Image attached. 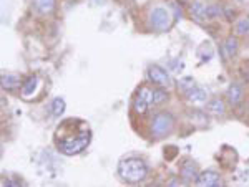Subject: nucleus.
<instances>
[{
  "instance_id": "nucleus-17",
  "label": "nucleus",
  "mask_w": 249,
  "mask_h": 187,
  "mask_svg": "<svg viewBox=\"0 0 249 187\" xmlns=\"http://www.w3.org/2000/svg\"><path fill=\"white\" fill-rule=\"evenodd\" d=\"M236 33L241 37H248L249 35V17H243L236 22Z\"/></svg>"
},
{
  "instance_id": "nucleus-2",
  "label": "nucleus",
  "mask_w": 249,
  "mask_h": 187,
  "mask_svg": "<svg viewBox=\"0 0 249 187\" xmlns=\"http://www.w3.org/2000/svg\"><path fill=\"white\" fill-rule=\"evenodd\" d=\"M118 174L123 181L136 184V182L144 181V177L148 176V166L142 157L122 159L118 164Z\"/></svg>"
},
{
  "instance_id": "nucleus-15",
  "label": "nucleus",
  "mask_w": 249,
  "mask_h": 187,
  "mask_svg": "<svg viewBox=\"0 0 249 187\" xmlns=\"http://www.w3.org/2000/svg\"><path fill=\"white\" fill-rule=\"evenodd\" d=\"M22 86V79L17 75H2V88L3 90H17Z\"/></svg>"
},
{
  "instance_id": "nucleus-12",
  "label": "nucleus",
  "mask_w": 249,
  "mask_h": 187,
  "mask_svg": "<svg viewBox=\"0 0 249 187\" xmlns=\"http://www.w3.org/2000/svg\"><path fill=\"white\" fill-rule=\"evenodd\" d=\"M191 17L196 20V22L203 23L208 20V14H206V5L203 2H195L191 5Z\"/></svg>"
},
{
  "instance_id": "nucleus-10",
  "label": "nucleus",
  "mask_w": 249,
  "mask_h": 187,
  "mask_svg": "<svg viewBox=\"0 0 249 187\" xmlns=\"http://www.w3.org/2000/svg\"><path fill=\"white\" fill-rule=\"evenodd\" d=\"M239 48V42L236 37H228L223 42V47H221V55H223L224 60H231L232 57H236Z\"/></svg>"
},
{
  "instance_id": "nucleus-6",
  "label": "nucleus",
  "mask_w": 249,
  "mask_h": 187,
  "mask_svg": "<svg viewBox=\"0 0 249 187\" xmlns=\"http://www.w3.org/2000/svg\"><path fill=\"white\" fill-rule=\"evenodd\" d=\"M175 126V118L170 113H160L156 114V118L153 119V125H151V133L155 138H163L173 129Z\"/></svg>"
},
{
  "instance_id": "nucleus-8",
  "label": "nucleus",
  "mask_w": 249,
  "mask_h": 187,
  "mask_svg": "<svg viewBox=\"0 0 249 187\" xmlns=\"http://www.w3.org/2000/svg\"><path fill=\"white\" fill-rule=\"evenodd\" d=\"M208 91L198 86H193L186 91V99L191 106H204L208 103Z\"/></svg>"
},
{
  "instance_id": "nucleus-5",
  "label": "nucleus",
  "mask_w": 249,
  "mask_h": 187,
  "mask_svg": "<svg viewBox=\"0 0 249 187\" xmlns=\"http://www.w3.org/2000/svg\"><path fill=\"white\" fill-rule=\"evenodd\" d=\"M42 88H43L42 78H38L37 75H32V77L25 78L22 81V86H20V94H22V98L27 99V101H34V99L38 98Z\"/></svg>"
},
{
  "instance_id": "nucleus-3",
  "label": "nucleus",
  "mask_w": 249,
  "mask_h": 187,
  "mask_svg": "<svg viewBox=\"0 0 249 187\" xmlns=\"http://www.w3.org/2000/svg\"><path fill=\"white\" fill-rule=\"evenodd\" d=\"M148 22H150V27L155 31H166V30H170V27H171V23H173L171 12L168 10V9H164V7H155V9L150 12Z\"/></svg>"
},
{
  "instance_id": "nucleus-1",
  "label": "nucleus",
  "mask_w": 249,
  "mask_h": 187,
  "mask_svg": "<svg viewBox=\"0 0 249 187\" xmlns=\"http://www.w3.org/2000/svg\"><path fill=\"white\" fill-rule=\"evenodd\" d=\"M90 138V126H88L87 121L80 118H67L60 121L53 136L58 151L65 156L80 154L88 146Z\"/></svg>"
},
{
  "instance_id": "nucleus-14",
  "label": "nucleus",
  "mask_w": 249,
  "mask_h": 187,
  "mask_svg": "<svg viewBox=\"0 0 249 187\" xmlns=\"http://www.w3.org/2000/svg\"><path fill=\"white\" fill-rule=\"evenodd\" d=\"M34 7L40 15H48L55 10V0H34Z\"/></svg>"
},
{
  "instance_id": "nucleus-11",
  "label": "nucleus",
  "mask_w": 249,
  "mask_h": 187,
  "mask_svg": "<svg viewBox=\"0 0 249 187\" xmlns=\"http://www.w3.org/2000/svg\"><path fill=\"white\" fill-rule=\"evenodd\" d=\"M198 166L195 164V162L191 161V159H186V161L181 164V177L183 181L186 182H196V179H198Z\"/></svg>"
},
{
  "instance_id": "nucleus-23",
  "label": "nucleus",
  "mask_w": 249,
  "mask_h": 187,
  "mask_svg": "<svg viewBox=\"0 0 249 187\" xmlns=\"http://www.w3.org/2000/svg\"><path fill=\"white\" fill-rule=\"evenodd\" d=\"M105 0H93V3H103Z\"/></svg>"
},
{
  "instance_id": "nucleus-13",
  "label": "nucleus",
  "mask_w": 249,
  "mask_h": 187,
  "mask_svg": "<svg viewBox=\"0 0 249 187\" xmlns=\"http://www.w3.org/2000/svg\"><path fill=\"white\" fill-rule=\"evenodd\" d=\"M243 86L239 83H231L230 88H228V99H230L231 105H238V103L243 99Z\"/></svg>"
},
{
  "instance_id": "nucleus-20",
  "label": "nucleus",
  "mask_w": 249,
  "mask_h": 187,
  "mask_svg": "<svg viewBox=\"0 0 249 187\" xmlns=\"http://www.w3.org/2000/svg\"><path fill=\"white\" fill-rule=\"evenodd\" d=\"M164 99H168L166 91H163V90H155V103H156V105H161Z\"/></svg>"
},
{
  "instance_id": "nucleus-22",
  "label": "nucleus",
  "mask_w": 249,
  "mask_h": 187,
  "mask_svg": "<svg viewBox=\"0 0 249 187\" xmlns=\"http://www.w3.org/2000/svg\"><path fill=\"white\" fill-rule=\"evenodd\" d=\"M241 75H243L244 79H246V81L249 83V60L241 65Z\"/></svg>"
},
{
  "instance_id": "nucleus-19",
  "label": "nucleus",
  "mask_w": 249,
  "mask_h": 187,
  "mask_svg": "<svg viewBox=\"0 0 249 187\" xmlns=\"http://www.w3.org/2000/svg\"><path fill=\"white\" fill-rule=\"evenodd\" d=\"M206 14H208V18H216V17H219L223 12H221L218 5H206Z\"/></svg>"
},
{
  "instance_id": "nucleus-16",
  "label": "nucleus",
  "mask_w": 249,
  "mask_h": 187,
  "mask_svg": "<svg viewBox=\"0 0 249 187\" xmlns=\"http://www.w3.org/2000/svg\"><path fill=\"white\" fill-rule=\"evenodd\" d=\"M50 111H52V114H53L55 118L62 116L63 111H65V99L55 98L53 101H52V105H50Z\"/></svg>"
},
{
  "instance_id": "nucleus-7",
  "label": "nucleus",
  "mask_w": 249,
  "mask_h": 187,
  "mask_svg": "<svg viewBox=\"0 0 249 187\" xmlns=\"http://www.w3.org/2000/svg\"><path fill=\"white\" fill-rule=\"evenodd\" d=\"M146 77L151 83L161 86V88H166V86L171 85V78H170V75H168V71L164 68H161V66H158V65L148 66Z\"/></svg>"
},
{
  "instance_id": "nucleus-24",
  "label": "nucleus",
  "mask_w": 249,
  "mask_h": 187,
  "mask_svg": "<svg viewBox=\"0 0 249 187\" xmlns=\"http://www.w3.org/2000/svg\"><path fill=\"white\" fill-rule=\"evenodd\" d=\"M239 2H244V0H239Z\"/></svg>"
},
{
  "instance_id": "nucleus-18",
  "label": "nucleus",
  "mask_w": 249,
  "mask_h": 187,
  "mask_svg": "<svg viewBox=\"0 0 249 187\" xmlns=\"http://www.w3.org/2000/svg\"><path fill=\"white\" fill-rule=\"evenodd\" d=\"M208 109H210L211 114H214V116H221V114H224V105L221 99H211L210 105H208Z\"/></svg>"
},
{
  "instance_id": "nucleus-9",
  "label": "nucleus",
  "mask_w": 249,
  "mask_h": 187,
  "mask_svg": "<svg viewBox=\"0 0 249 187\" xmlns=\"http://www.w3.org/2000/svg\"><path fill=\"white\" fill-rule=\"evenodd\" d=\"M196 186L201 187H218L221 186V177L216 171H203L196 179Z\"/></svg>"
},
{
  "instance_id": "nucleus-21",
  "label": "nucleus",
  "mask_w": 249,
  "mask_h": 187,
  "mask_svg": "<svg viewBox=\"0 0 249 187\" xmlns=\"http://www.w3.org/2000/svg\"><path fill=\"white\" fill-rule=\"evenodd\" d=\"M179 86H181V88L184 90V91H188L190 88H193V86H195V81H193L191 78H181V81H179Z\"/></svg>"
},
{
  "instance_id": "nucleus-4",
  "label": "nucleus",
  "mask_w": 249,
  "mask_h": 187,
  "mask_svg": "<svg viewBox=\"0 0 249 187\" xmlns=\"http://www.w3.org/2000/svg\"><path fill=\"white\" fill-rule=\"evenodd\" d=\"M156 106L155 103V90L151 88H146V86H142L138 90V93L135 94V99H133V108L138 114H143L146 113L150 108Z\"/></svg>"
}]
</instances>
